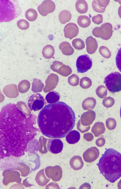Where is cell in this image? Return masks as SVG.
<instances>
[{"label":"cell","mask_w":121,"mask_h":189,"mask_svg":"<svg viewBox=\"0 0 121 189\" xmlns=\"http://www.w3.org/2000/svg\"><path fill=\"white\" fill-rule=\"evenodd\" d=\"M102 18L100 14L97 15L93 16L92 18V20L93 22L96 24H99L101 23Z\"/></svg>","instance_id":"obj_30"},{"label":"cell","mask_w":121,"mask_h":189,"mask_svg":"<svg viewBox=\"0 0 121 189\" xmlns=\"http://www.w3.org/2000/svg\"><path fill=\"white\" fill-rule=\"evenodd\" d=\"M0 1V21L1 22L11 21L21 13V8L17 1L13 0Z\"/></svg>","instance_id":"obj_4"},{"label":"cell","mask_w":121,"mask_h":189,"mask_svg":"<svg viewBox=\"0 0 121 189\" xmlns=\"http://www.w3.org/2000/svg\"><path fill=\"white\" fill-rule=\"evenodd\" d=\"M44 102V97L41 95L39 93H35L29 98L28 106L30 110L37 111L43 107Z\"/></svg>","instance_id":"obj_7"},{"label":"cell","mask_w":121,"mask_h":189,"mask_svg":"<svg viewBox=\"0 0 121 189\" xmlns=\"http://www.w3.org/2000/svg\"><path fill=\"white\" fill-rule=\"evenodd\" d=\"M79 78L78 76L75 74H73L68 77V82L71 86H75L78 85L79 83Z\"/></svg>","instance_id":"obj_24"},{"label":"cell","mask_w":121,"mask_h":189,"mask_svg":"<svg viewBox=\"0 0 121 189\" xmlns=\"http://www.w3.org/2000/svg\"><path fill=\"white\" fill-rule=\"evenodd\" d=\"M104 83L108 90L112 92L121 91V74L117 72L110 73L105 78Z\"/></svg>","instance_id":"obj_5"},{"label":"cell","mask_w":121,"mask_h":189,"mask_svg":"<svg viewBox=\"0 0 121 189\" xmlns=\"http://www.w3.org/2000/svg\"><path fill=\"white\" fill-rule=\"evenodd\" d=\"M116 62L118 69L121 72V47L117 54L116 57Z\"/></svg>","instance_id":"obj_29"},{"label":"cell","mask_w":121,"mask_h":189,"mask_svg":"<svg viewBox=\"0 0 121 189\" xmlns=\"http://www.w3.org/2000/svg\"><path fill=\"white\" fill-rule=\"evenodd\" d=\"M25 16L27 19L30 21H33L36 20L38 16L37 11L33 9H30L26 11Z\"/></svg>","instance_id":"obj_21"},{"label":"cell","mask_w":121,"mask_h":189,"mask_svg":"<svg viewBox=\"0 0 121 189\" xmlns=\"http://www.w3.org/2000/svg\"><path fill=\"white\" fill-rule=\"evenodd\" d=\"M37 122L43 135L50 138H62L74 127L75 114L71 107L59 101L45 106L39 114Z\"/></svg>","instance_id":"obj_2"},{"label":"cell","mask_w":121,"mask_h":189,"mask_svg":"<svg viewBox=\"0 0 121 189\" xmlns=\"http://www.w3.org/2000/svg\"><path fill=\"white\" fill-rule=\"evenodd\" d=\"M55 7V5L52 1L46 0L43 1L38 6V10L41 15L45 16L48 13L54 11Z\"/></svg>","instance_id":"obj_9"},{"label":"cell","mask_w":121,"mask_h":189,"mask_svg":"<svg viewBox=\"0 0 121 189\" xmlns=\"http://www.w3.org/2000/svg\"><path fill=\"white\" fill-rule=\"evenodd\" d=\"M71 18V14L69 11L64 10L60 13L59 18L60 22L62 24H65L69 21Z\"/></svg>","instance_id":"obj_18"},{"label":"cell","mask_w":121,"mask_h":189,"mask_svg":"<svg viewBox=\"0 0 121 189\" xmlns=\"http://www.w3.org/2000/svg\"><path fill=\"white\" fill-rule=\"evenodd\" d=\"M54 53L55 49L51 45H47L43 48L42 54L46 58H51L54 56Z\"/></svg>","instance_id":"obj_17"},{"label":"cell","mask_w":121,"mask_h":189,"mask_svg":"<svg viewBox=\"0 0 121 189\" xmlns=\"http://www.w3.org/2000/svg\"><path fill=\"white\" fill-rule=\"evenodd\" d=\"M60 96L58 92L51 91L48 93L46 95L45 99L49 103L53 104L57 102L59 100Z\"/></svg>","instance_id":"obj_15"},{"label":"cell","mask_w":121,"mask_h":189,"mask_svg":"<svg viewBox=\"0 0 121 189\" xmlns=\"http://www.w3.org/2000/svg\"><path fill=\"white\" fill-rule=\"evenodd\" d=\"M77 23L80 27L82 28H86L90 25L91 23V20L87 16L81 15L78 18Z\"/></svg>","instance_id":"obj_19"},{"label":"cell","mask_w":121,"mask_h":189,"mask_svg":"<svg viewBox=\"0 0 121 189\" xmlns=\"http://www.w3.org/2000/svg\"><path fill=\"white\" fill-rule=\"evenodd\" d=\"M80 137L79 132L78 131L74 130L70 131L66 136L67 142L70 144H74L79 141Z\"/></svg>","instance_id":"obj_13"},{"label":"cell","mask_w":121,"mask_h":189,"mask_svg":"<svg viewBox=\"0 0 121 189\" xmlns=\"http://www.w3.org/2000/svg\"><path fill=\"white\" fill-rule=\"evenodd\" d=\"M47 146L48 150L50 152L54 154H57L62 151L63 144L59 139H50L48 140Z\"/></svg>","instance_id":"obj_10"},{"label":"cell","mask_w":121,"mask_h":189,"mask_svg":"<svg viewBox=\"0 0 121 189\" xmlns=\"http://www.w3.org/2000/svg\"><path fill=\"white\" fill-rule=\"evenodd\" d=\"M72 44L75 49L78 50H82L85 47L84 42L80 38L74 39L72 41Z\"/></svg>","instance_id":"obj_22"},{"label":"cell","mask_w":121,"mask_h":189,"mask_svg":"<svg viewBox=\"0 0 121 189\" xmlns=\"http://www.w3.org/2000/svg\"><path fill=\"white\" fill-rule=\"evenodd\" d=\"M92 82L91 79L88 77H84L80 80L79 85L83 89H87L91 86Z\"/></svg>","instance_id":"obj_23"},{"label":"cell","mask_w":121,"mask_h":189,"mask_svg":"<svg viewBox=\"0 0 121 189\" xmlns=\"http://www.w3.org/2000/svg\"><path fill=\"white\" fill-rule=\"evenodd\" d=\"M44 86V85L40 79L35 78L33 79L32 83L31 90L34 92H41Z\"/></svg>","instance_id":"obj_20"},{"label":"cell","mask_w":121,"mask_h":189,"mask_svg":"<svg viewBox=\"0 0 121 189\" xmlns=\"http://www.w3.org/2000/svg\"><path fill=\"white\" fill-rule=\"evenodd\" d=\"M51 68L53 71L64 76H67L70 75L72 71L69 66L57 61L53 62L51 65Z\"/></svg>","instance_id":"obj_8"},{"label":"cell","mask_w":121,"mask_h":189,"mask_svg":"<svg viewBox=\"0 0 121 189\" xmlns=\"http://www.w3.org/2000/svg\"><path fill=\"white\" fill-rule=\"evenodd\" d=\"M17 24L18 28L22 30H26L29 28V22L24 19L18 20L17 22Z\"/></svg>","instance_id":"obj_27"},{"label":"cell","mask_w":121,"mask_h":189,"mask_svg":"<svg viewBox=\"0 0 121 189\" xmlns=\"http://www.w3.org/2000/svg\"><path fill=\"white\" fill-rule=\"evenodd\" d=\"M71 159H73V163H70V164L73 163V164L70 165L72 168L74 170H79L82 167L83 165V162L82 160V158L80 157L79 159H74L72 157Z\"/></svg>","instance_id":"obj_25"},{"label":"cell","mask_w":121,"mask_h":189,"mask_svg":"<svg viewBox=\"0 0 121 189\" xmlns=\"http://www.w3.org/2000/svg\"><path fill=\"white\" fill-rule=\"evenodd\" d=\"M75 7L77 11L81 14L86 13L88 9V5L85 0H78L75 4Z\"/></svg>","instance_id":"obj_16"},{"label":"cell","mask_w":121,"mask_h":189,"mask_svg":"<svg viewBox=\"0 0 121 189\" xmlns=\"http://www.w3.org/2000/svg\"><path fill=\"white\" fill-rule=\"evenodd\" d=\"M93 8L94 11L98 12H101L102 10L100 8L97 4L96 0H94L93 1L92 3Z\"/></svg>","instance_id":"obj_31"},{"label":"cell","mask_w":121,"mask_h":189,"mask_svg":"<svg viewBox=\"0 0 121 189\" xmlns=\"http://www.w3.org/2000/svg\"><path fill=\"white\" fill-rule=\"evenodd\" d=\"M86 50L89 54H92L94 53L98 47L96 40L92 36H90L87 38L86 40Z\"/></svg>","instance_id":"obj_12"},{"label":"cell","mask_w":121,"mask_h":189,"mask_svg":"<svg viewBox=\"0 0 121 189\" xmlns=\"http://www.w3.org/2000/svg\"><path fill=\"white\" fill-rule=\"evenodd\" d=\"M64 31L65 37L71 40L78 35L79 32L78 28L76 24L69 23L65 26Z\"/></svg>","instance_id":"obj_11"},{"label":"cell","mask_w":121,"mask_h":189,"mask_svg":"<svg viewBox=\"0 0 121 189\" xmlns=\"http://www.w3.org/2000/svg\"><path fill=\"white\" fill-rule=\"evenodd\" d=\"M109 98V97H108ZM107 98L103 100L102 103L104 106L107 108L112 107L115 103L114 99L111 97Z\"/></svg>","instance_id":"obj_28"},{"label":"cell","mask_w":121,"mask_h":189,"mask_svg":"<svg viewBox=\"0 0 121 189\" xmlns=\"http://www.w3.org/2000/svg\"><path fill=\"white\" fill-rule=\"evenodd\" d=\"M92 64V59L88 55L80 56L76 62L77 72L82 73L87 72L91 68Z\"/></svg>","instance_id":"obj_6"},{"label":"cell","mask_w":121,"mask_h":189,"mask_svg":"<svg viewBox=\"0 0 121 189\" xmlns=\"http://www.w3.org/2000/svg\"><path fill=\"white\" fill-rule=\"evenodd\" d=\"M120 117H121V108H120Z\"/></svg>","instance_id":"obj_32"},{"label":"cell","mask_w":121,"mask_h":189,"mask_svg":"<svg viewBox=\"0 0 121 189\" xmlns=\"http://www.w3.org/2000/svg\"><path fill=\"white\" fill-rule=\"evenodd\" d=\"M97 165L101 174L111 183L121 177V154L113 149H107Z\"/></svg>","instance_id":"obj_3"},{"label":"cell","mask_w":121,"mask_h":189,"mask_svg":"<svg viewBox=\"0 0 121 189\" xmlns=\"http://www.w3.org/2000/svg\"><path fill=\"white\" fill-rule=\"evenodd\" d=\"M37 117L26 116L14 103L3 106L0 114V157L23 155L28 143L40 131L36 126Z\"/></svg>","instance_id":"obj_1"},{"label":"cell","mask_w":121,"mask_h":189,"mask_svg":"<svg viewBox=\"0 0 121 189\" xmlns=\"http://www.w3.org/2000/svg\"><path fill=\"white\" fill-rule=\"evenodd\" d=\"M59 48L62 53L66 55H70L73 53L74 50L70 44L66 41L61 43L59 46Z\"/></svg>","instance_id":"obj_14"},{"label":"cell","mask_w":121,"mask_h":189,"mask_svg":"<svg viewBox=\"0 0 121 189\" xmlns=\"http://www.w3.org/2000/svg\"><path fill=\"white\" fill-rule=\"evenodd\" d=\"M106 124L107 128L109 130L114 129L116 126V122L114 118H110L106 121Z\"/></svg>","instance_id":"obj_26"}]
</instances>
